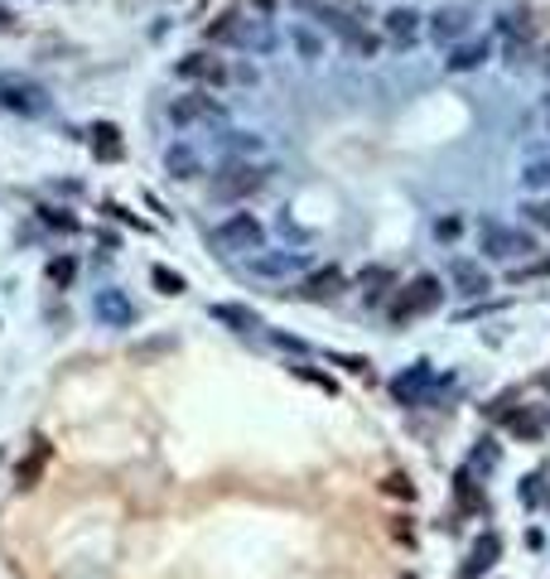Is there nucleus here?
I'll list each match as a JSON object with an SVG mask.
<instances>
[{
  "label": "nucleus",
  "instance_id": "f257e3e1",
  "mask_svg": "<svg viewBox=\"0 0 550 579\" xmlns=\"http://www.w3.org/2000/svg\"><path fill=\"white\" fill-rule=\"evenodd\" d=\"M295 10L309 15V20H319L323 29H333V35H339L343 44H353V49L377 53V39L363 29L367 10L357 5V0H295Z\"/></svg>",
  "mask_w": 550,
  "mask_h": 579
},
{
  "label": "nucleus",
  "instance_id": "f03ea898",
  "mask_svg": "<svg viewBox=\"0 0 550 579\" xmlns=\"http://www.w3.org/2000/svg\"><path fill=\"white\" fill-rule=\"evenodd\" d=\"M261 242H266V227H261V218L256 213H232V218H222L218 222V232H212V247L218 251H228V256H242V251H261Z\"/></svg>",
  "mask_w": 550,
  "mask_h": 579
},
{
  "label": "nucleus",
  "instance_id": "7ed1b4c3",
  "mask_svg": "<svg viewBox=\"0 0 550 579\" xmlns=\"http://www.w3.org/2000/svg\"><path fill=\"white\" fill-rule=\"evenodd\" d=\"M0 107L15 116H44L49 111V93L25 73H0Z\"/></svg>",
  "mask_w": 550,
  "mask_h": 579
},
{
  "label": "nucleus",
  "instance_id": "20e7f679",
  "mask_svg": "<svg viewBox=\"0 0 550 579\" xmlns=\"http://www.w3.org/2000/svg\"><path fill=\"white\" fill-rule=\"evenodd\" d=\"M271 184V170L266 164H246V160H228L212 180V194L218 198H246V194H261Z\"/></svg>",
  "mask_w": 550,
  "mask_h": 579
},
{
  "label": "nucleus",
  "instance_id": "39448f33",
  "mask_svg": "<svg viewBox=\"0 0 550 579\" xmlns=\"http://www.w3.org/2000/svg\"><path fill=\"white\" fill-rule=\"evenodd\" d=\"M208 39L237 44V49H271L266 20H242V15H228V20H218V25H208Z\"/></svg>",
  "mask_w": 550,
  "mask_h": 579
},
{
  "label": "nucleus",
  "instance_id": "423d86ee",
  "mask_svg": "<svg viewBox=\"0 0 550 579\" xmlns=\"http://www.w3.org/2000/svg\"><path fill=\"white\" fill-rule=\"evenodd\" d=\"M222 116H228V107H222L218 97H204V93H184V97H174V102H170V121L179 131L208 126V121H222Z\"/></svg>",
  "mask_w": 550,
  "mask_h": 579
},
{
  "label": "nucleus",
  "instance_id": "0eeeda50",
  "mask_svg": "<svg viewBox=\"0 0 550 579\" xmlns=\"http://www.w3.org/2000/svg\"><path fill=\"white\" fill-rule=\"evenodd\" d=\"M482 251L498 256V261H516V256H531L536 242H531V232H516V227H502V222H488V227H482Z\"/></svg>",
  "mask_w": 550,
  "mask_h": 579
},
{
  "label": "nucleus",
  "instance_id": "6e6552de",
  "mask_svg": "<svg viewBox=\"0 0 550 579\" xmlns=\"http://www.w3.org/2000/svg\"><path fill=\"white\" fill-rule=\"evenodd\" d=\"M179 77H188V83H228V63L212 59V53H184L179 59Z\"/></svg>",
  "mask_w": 550,
  "mask_h": 579
},
{
  "label": "nucleus",
  "instance_id": "1a4fd4ad",
  "mask_svg": "<svg viewBox=\"0 0 550 579\" xmlns=\"http://www.w3.org/2000/svg\"><path fill=\"white\" fill-rule=\"evenodd\" d=\"M430 35L440 39V44L464 39V35H468V10H464V5H444V10H435V20H430Z\"/></svg>",
  "mask_w": 550,
  "mask_h": 579
},
{
  "label": "nucleus",
  "instance_id": "9d476101",
  "mask_svg": "<svg viewBox=\"0 0 550 579\" xmlns=\"http://www.w3.org/2000/svg\"><path fill=\"white\" fill-rule=\"evenodd\" d=\"M488 53H492V44H488V39H464V44H454V49H449L444 69H449V73H468V69H478V63L488 59Z\"/></svg>",
  "mask_w": 550,
  "mask_h": 579
},
{
  "label": "nucleus",
  "instance_id": "9b49d317",
  "mask_svg": "<svg viewBox=\"0 0 550 579\" xmlns=\"http://www.w3.org/2000/svg\"><path fill=\"white\" fill-rule=\"evenodd\" d=\"M449 281L459 285V295H488L492 281H488V271L474 261H449Z\"/></svg>",
  "mask_w": 550,
  "mask_h": 579
},
{
  "label": "nucleus",
  "instance_id": "f8f14e48",
  "mask_svg": "<svg viewBox=\"0 0 550 579\" xmlns=\"http://www.w3.org/2000/svg\"><path fill=\"white\" fill-rule=\"evenodd\" d=\"M97 319H102V324L126 329L131 319H136V309H131V299L121 295V290H102V295H97Z\"/></svg>",
  "mask_w": 550,
  "mask_h": 579
},
{
  "label": "nucleus",
  "instance_id": "ddd939ff",
  "mask_svg": "<svg viewBox=\"0 0 550 579\" xmlns=\"http://www.w3.org/2000/svg\"><path fill=\"white\" fill-rule=\"evenodd\" d=\"M435 305H440V281H435V275H420V281L411 285L406 305H401L396 315H425V309H435Z\"/></svg>",
  "mask_w": 550,
  "mask_h": 579
},
{
  "label": "nucleus",
  "instance_id": "4468645a",
  "mask_svg": "<svg viewBox=\"0 0 550 579\" xmlns=\"http://www.w3.org/2000/svg\"><path fill=\"white\" fill-rule=\"evenodd\" d=\"M339 285H343V271L339 266H323V271H314L305 285H300V295L305 299H329V295H339Z\"/></svg>",
  "mask_w": 550,
  "mask_h": 579
},
{
  "label": "nucleus",
  "instance_id": "2eb2a0df",
  "mask_svg": "<svg viewBox=\"0 0 550 579\" xmlns=\"http://www.w3.org/2000/svg\"><path fill=\"white\" fill-rule=\"evenodd\" d=\"M246 266H252L256 275H285V271H295V266H300V256L295 251H256Z\"/></svg>",
  "mask_w": 550,
  "mask_h": 579
},
{
  "label": "nucleus",
  "instance_id": "dca6fc26",
  "mask_svg": "<svg viewBox=\"0 0 550 579\" xmlns=\"http://www.w3.org/2000/svg\"><path fill=\"white\" fill-rule=\"evenodd\" d=\"M164 164H170V174H174V180H198V155L188 150V145H170Z\"/></svg>",
  "mask_w": 550,
  "mask_h": 579
},
{
  "label": "nucleus",
  "instance_id": "f3484780",
  "mask_svg": "<svg viewBox=\"0 0 550 579\" xmlns=\"http://www.w3.org/2000/svg\"><path fill=\"white\" fill-rule=\"evenodd\" d=\"M415 29H420V15H415V10L401 5V10H391V15H387V35L391 39L406 44V39H415Z\"/></svg>",
  "mask_w": 550,
  "mask_h": 579
},
{
  "label": "nucleus",
  "instance_id": "a211bd4d",
  "mask_svg": "<svg viewBox=\"0 0 550 579\" xmlns=\"http://www.w3.org/2000/svg\"><path fill=\"white\" fill-rule=\"evenodd\" d=\"M117 136H121L117 126H97L93 131V150L102 155V160H121V140Z\"/></svg>",
  "mask_w": 550,
  "mask_h": 579
},
{
  "label": "nucleus",
  "instance_id": "6ab92c4d",
  "mask_svg": "<svg viewBox=\"0 0 550 579\" xmlns=\"http://www.w3.org/2000/svg\"><path fill=\"white\" fill-rule=\"evenodd\" d=\"M208 315L222 319V324H232V329H256V315H246V309H237V305H212Z\"/></svg>",
  "mask_w": 550,
  "mask_h": 579
},
{
  "label": "nucleus",
  "instance_id": "aec40b11",
  "mask_svg": "<svg viewBox=\"0 0 550 579\" xmlns=\"http://www.w3.org/2000/svg\"><path fill=\"white\" fill-rule=\"evenodd\" d=\"M522 188H550V160H526L522 164Z\"/></svg>",
  "mask_w": 550,
  "mask_h": 579
},
{
  "label": "nucleus",
  "instance_id": "412c9836",
  "mask_svg": "<svg viewBox=\"0 0 550 579\" xmlns=\"http://www.w3.org/2000/svg\"><path fill=\"white\" fill-rule=\"evenodd\" d=\"M150 281L160 285V295H184V275H174L170 266H155V271H150Z\"/></svg>",
  "mask_w": 550,
  "mask_h": 579
},
{
  "label": "nucleus",
  "instance_id": "4be33fe9",
  "mask_svg": "<svg viewBox=\"0 0 550 579\" xmlns=\"http://www.w3.org/2000/svg\"><path fill=\"white\" fill-rule=\"evenodd\" d=\"M522 213H526V218H531V222H536V227H546V232H550V198H536V204H526V208H522Z\"/></svg>",
  "mask_w": 550,
  "mask_h": 579
},
{
  "label": "nucleus",
  "instance_id": "5701e85b",
  "mask_svg": "<svg viewBox=\"0 0 550 579\" xmlns=\"http://www.w3.org/2000/svg\"><path fill=\"white\" fill-rule=\"evenodd\" d=\"M295 44H300V49H305V59H319V53H323V44L314 39L309 29H295Z\"/></svg>",
  "mask_w": 550,
  "mask_h": 579
},
{
  "label": "nucleus",
  "instance_id": "b1692460",
  "mask_svg": "<svg viewBox=\"0 0 550 579\" xmlns=\"http://www.w3.org/2000/svg\"><path fill=\"white\" fill-rule=\"evenodd\" d=\"M232 150H261V136H252V131H232Z\"/></svg>",
  "mask_w": 550,
  "mask_h": 579
},
{
  "label": "nucleus",
  "instance_id": "393cba45",
  "mask_svg": "<svg viewBox=\"0 0 550 579\" xmlns=\"http://www.w3.org/2000/svg\"><path fill=\"white\" fill-rule=\"evenodd\" d=\"M49 275H53V281H69V275H73V261H53Z\"/></svg>",
  "mask_w": 550,
  "mask_h": 579
},
{
  "label": "nucleus",
  "instance_id": "a878e982",
  "mask_svg": "<svg viewBox=\"0 0 550 579\" xmlns=\"http://www.w3.org/2000/svg\"><path fill=\"white\" fill-rule=\"evenodd\" d=\"M435 232H440V237H459V218H440V227H435Z\"/></svg>",
  "mask_w": 550,
  "mask_h": 579
},
{
  "label": "nucleus",
  "instance_id": "bb28decb",
  "mask_svg": "<svg viewBox=\"0 0 550 579\" xmlns=\"http://www.w3.org/2000/svg\"><path fill=\"white\" fill-rule=\"evenodd\" d=\"M546 111H550V97H546Z\"/></svg>",
  "mask_w": 550,
  "mask_h": 579
},
{
  "label": "nucleus",
  "instance_id": "cd10ccee",
  "mask_svg": "<svg viewBox=\"0 0 550 579\" xmlns=\"http://www.w3.org/2000/svg\"><path fill=\"white\" fill-rule=\"evenodd\" d=\"M546 69H550V59H546Z\"/></svg>",
  "mask_w": 550,
  "mask_h": 579
}]
</instances>
